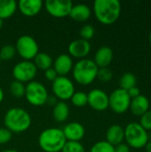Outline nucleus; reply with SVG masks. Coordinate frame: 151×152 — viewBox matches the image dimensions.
<instances>
[{"label":"nucleus","mask_w":151,"mask_h":152,"mask_svg":"<svg viewBox=\"0 0 151 152\" xmlns=\"http://www.w3.org/2000/svg\"><path fill=\"white\" fill-rule=\"evenodd\" d=\"M146 131L151 130V110H148L142 116H141V121L139 123Z\"/></svg>","instance_id":"nucleus-32"},{"label":"nucleus","mask_w":151,"mask_h":152,"mask_svg":"<svg viewBox=\"0 0 151 152\" xmlns=\"http://www.w3.org/2000/svg\"><path fill=\"white\" fill-rule=\"evenodd\" d=\"M25 88L26 86L23 83L13 80L10 85V93L12 96L20 98L25 95Z\"/></svg>","instance_id":"nucleus-25"},{"label":"nucleus","mask_w":151,"mask_h":152,"mask_svg":"<svg viewBox=\"0 0 151 152\" xmlns=\"http://www.w3.org/2000/svg\"><path fill=\"white\" fill-rule=\"evenodd\" d=\"M53 65L58 76H66L71 71L74 66L70 55L65 53L60 54L58 57H56V59L53 62Z\"/></svg>","instance_id":"nucleus-15"},{"label":"nucleus","mask_w":151,"mask_h":152,"mask_svg":"<svg viewBox=\"0 0 151 152\" xmlns=\"http://www.w3.org/2000/svg\"><path fill=\"white\" fill-rule=\"evenodd\" d=\"M129 109L135 116H142L150 109V101L145 95H139L131 100Z\"/></svg>","instance_id":"nucleus-18"},{"label":"nucleus","mask_w":151,"mask_h":152,"mask_svg":"<svg viewBox=\"0 0 151 152\" xmlns=\"http://www.w3.org/2000/svg\"><path fill=\"white\" fill-rule=\"evenodd\" d=\"M2 152H17L16 151H14V150H7V151H4Z\"/></svg>","instance_id":"nucleus-40"},{"label":"nucleus","mask_w":151,"mask_h":152,"mask_svg":"<svg viewBox=\"0 0 151 152\" xmlns=\"http://www.w3.org/2000/svg\"><path fill=\"white\" fill-rule=\"evenodd\" d=\"M44 76H45V77L47 78V80L53 81H53L57 78L58 74H57V72L54 70L53 68H50V69L44 70Z\"/></svg>","instance_id":"nucleus-34"},{"label":"nucleus","mask_w":151,"mask_h":152,"mask_svg":"<svg viewBox=\"0 0 151 152\" xmlns=\"http://www.w3.org/2000/svg\"><path fill=\"white\" fill-rule=\"evenodd\" d=\"M89 152H115L114 146L106 141H101L93 145Z\"/></svg>","instance_id":"nucleus-27"},{"label":"nucleus","mask_w":151,"mask_h":152,"mask_svg":"<svg viewBox=\"0 0 151 152\" xmlns=\"http://www.w3.org/2000/svg\"><path fill=\"white\" fill-rule=\"evenodd\" d=\"M88 103L91 108L98 111H103L109 108V95L101 89H93L87 94Z\"/></svg>","instance_id":"nucleus-12"},{"label":"nucleus","mask_w":151,"mask_h":152,"mask_svg":"<svg viewBox=\"0 0 151 152\" xmlns=\"http://www.w3.org/2000/svg\"><path fill=\"white\" fill-rule=\"evenodd\" d=\"M15 53H16L15 46L12 45H5L0 49V59L4 61L11 60L15 55Z\"/></svg>","instance_id":"nucleus-29"},{"label":"nucleus","mask_w":151,"mask_h":152,"mask_svg":"<svg viewBox=\"0 0 151 152\" xmlns=\"http://www.w3.org/2000/svg\"><path fill=\"white\" fill-rule=\"evenodd\" d=\"M18 3L14 0H0V19H7L16 12Z\"/></svg>","instance_id":"nucleus-22"},{"label":"nucleus","mask_w":151,"mask_h":152,"mask_svg":"<svg viewBox=\"0 0 151 152\" xmlns=\"http://www.w3.org/2000/svg\"><path fill=\"white\" fill-rule=\"evenodd\" d=\"M115 152H130V148L125 143H120L114 147Z\"/></svg>","instance_id":"nucleus-36"},{"label":"nucleus","mask_w":151,"mask_h":152,"mask_svg":"<svg viewBox=\"0 0 151 152\" xmlns=\"http://www.w3.org/2000/svg\"><path fill=\"white\" fill-rule=\"evenodd\" d=\"M127 93H128V94H129V96H130L131 99H133V98H135V97L141 95V90H140V88L137 87V86L132 87L131 89H129V90L127 91Z\"/></svg>","instance_id":"nucleus-35"},{"label":"nucleus","mask_w":151,"mask_h":152,"mask_svg":"<svg viewBox=\"0 0 151 152\" xmlns=\"http://www.w3.org/2000/svg\"><path fill=\"white\" fill-rule=\"evenodd\" d=\"M12 138V132L7 128H0V144L8 142Z\"/></svg>","instance_id":"nucleus-33"},{"label":"nucleus","mask_w":151,"mask_h":152,"mask_svg":"<svg viewBox=\"0 0 151 152\" xmlns=\"http://www.w3.org/2000/svg\"><path fill=\"white\" fill-rule=\"evenodd\" d=\"M42 7L43 2L41 0H20L18 3V8L20 12L28 17L36 15Z\"/></svg>","instance_id":"nucleus-16"},{"label":"nucleus","mask_w":151,"mask_h":152,"mask_svg":"<svg viewBox=\"0 0 151 152\" xmlns=\"http://www.w3.org/2000/svg\"><path fill=\"white\" fill-rule=\"evenodd\" d=\"M37 72V69L34 62L30 61H22L18 62L12 69V76L17 80L21 83L33 81Z\"/></svg>","instance_id":"nucleus-10"},{"label":"nucleus","mask_w":151,"mask_h":152,"mask_svg":"<svg viewBox=\"0 0 151 152\" xmlns=\"http://www.w3.org/2000/svg\"><path fill=\"white\" fill-rule=\"evenodd\" d=\"M52 89L55 97L62 100V102L69 100L75 93L73 82L66 76H58L53 82Z\"/></svg>","instance_id":"nucleus-9"},{"label":"nucleus","mask_w":151,"mask_h":152,"mask_svg":"<svg viewBox=\"0 0 151 152\" xmlns=\"http://www.w3.org/2000/svg\"><path fill=\"white\" fill-rule=\"evenodd\" d=\"M67 140L62 129L57 127L46 128L39 134L38 144L45 152H60L64 147Z\"/></svg>","instance_id":"nucleus-2"},{"label":"nucleus","mask_w":151,"mask_h":152,"mask_svg":"<svg viewBox=\"0 0 151 152\" xmlns=\"http://www.w3.org/2000/svg\"><path fill=\"white\" fill-rule=\"evenodd\" d=\"M4 91H3V89L1 88V86H0V103L3 102V100H4Z\"/></svg>","instance_id":"nucleus-39"},{"label":"nucleus","mask_w":151,"mask_h":152,"mask_svg":"<svg viewBox=\"0 0 151 152\" xmlns=\"http://www.w3.org/2000/svg\"><path fill=\"white\" fill-rule=\"evenodd\" d=\"M106 142L114 147L122 143L125 139V129L119 125H112L106 133Z\"/></svg>","instance_id":"nucleus-19"},{"label":"nucleus","mask_w":151,"mask_h":152,"mask_svg":"<svg viewBox=\"0 0 151 152\" xmlns=\"http://www.w3.org/2000/svg\"><path fill=\"white\" fill-rule=\"evenodd\" d=\"M125 139L127 145L134 149L143 148L149 142L148 132L136 122L130 123L126 126L125 129Z\"/></svg>","instance_id":"nucleus-5"},{"label":"nucleus","mask_w":151,"mask_h":152,"mask_svg":"<svg viewBox=\"0 0 151 152\" xmlns=\"http://www.w3.org/2000/svg\"><path fill=\"white\" fill-rule=\"evenodd\" d=\"M53 115L57 122H64L68 119L69 116V108L65 102H58L53 107Z\"/></svg>","instance_id":"nucleus-21"},{"label":"nucleus","mask_w":151,"mask_h":152,"mask_svg":"<svg viewBox=\"0 0 151 152\" xmlns=\"http://www.w3.org/2000/svg\"><path fill=\"white\" fill-rule=\"evenodd\" d=\"M145 148H146V152H151V141L146 144Z\"/></svg>","instance_id":"nucleus-38"},{"label":"nucleus","mask_w":151,"mask_h":152,"mask_svg":"<svg viewBox=\"0 0 151 152\" xmlns=\"http://www.w3.org/2000/svg\"><path fill=\"white\" fill-rule=\"evenodd\" d=\"M71 102L76 107H84L88 103L87 94L85 92H75L70 98Z\"/></svg>","instance_id":"nucleus-26"},{"label":"nucleus","mask_w":151,"mask_h":152,"mask_svg":"<svg viewBox=\"0 0 151 152\" xmlns=\"http://www.w3.org/2000/svg\"><path fill=\"white\" fill-rule=\"evenodd\" d=\"M34 64L36 67V69L46 70L52 68L53 59L46 53H38L34 58Z\"/></svg>","instance_id":"nucleus-23"},{"label":"nucleus","mask_w":151,"mask_h":152,"mask_svg":"<svg viewBox=\"0 0 151 152\" xmlns=\"http://www.w3.org/2000/svg\"><path fill=\"white\" fill-rule=\"evenodd\" d=\"M0 63H1V59H0Z\"/></svg>","instance_id":"nucleus-43"},{"label":"nucleus","mask_w":151,"mask_h":152,"mask_svg":"<svg viewBox=\"0 0 151 152\" xmlns=\"http://www.w3.org/2000/svg\"><path fill=\"white\" fill-rule=\"evenodd\" d=\"M44 6L49 14L55 18L69 16L73 4L70 0H47Z\"/></svg>","instance_id":"nucleus-11"},{"label":"nucleus","mask_w":151,"mask_h":152,"mask_svg":"<svg viewBox=\"0 0 151 152\" xmlns=\"http://www.w3.org/2000/svg\"><path fill=\"white\" fill-rule=\"evenodd\" d=\"M4 126L13 133H22L28 130L31 125L30 115L21 108H12L4 115Z\"/></svg>","instance_id":"nucleus-3"},{"label":"nucleus","mask_w":151,"mask_h":152,"mask_svg":"<svg viewBox=\"0 0 151 152\" xmlns=\"http://www.w3.org/2000/svg\"><path fill=\"white\" fill-rule=\"evenodd\" d=\"M15 49L24 61H30L38 53V45L36 41L28 35L21 36L17 39Z\"/></svg>","instance_id":"nucleus-7"},{"label":"nucleus","mask_w":151,"mask_h":152,"mask_svg":"<svg viewBox=\"0 0 151 152\" xmlns=\"http://www.w3.org/2000/svg\"><path fill=\"white\" fill-rule=\"evenodd\" d=\"M93 12L97 20L104 24L115 23L120 16L121 4L118 0H95Z\"/></svg>","instance_id":"nucleus-1"},{"label":"nucleus","mask_w":151,"mask_h":152,"mask_svg":"<svg viewBox=\"0 0 151 152\" xmlns=\"http://www.w3.org/2000/svg\"><path fill=\"white\" fill-rule=\"evenodd\" d=\"M68 50L70 56L79 59H85V57L90 53L91 45L87 40L78 38L72 41L69 45Z\"/></svg>","instance_id":"nucleus-14"},{"label":"nucleus","mask_w":151,"mask_h":152,"mask_svg":"<svg viewBox=\"0 0 151 152\" xmlns=\"http://www.w3.org/2000/svg\"><path fill=\"white\" fill-rule=\"evenodd\" d=\"M113 60V51L109 46L100 47L94 55V63L98 68L109 67Z\"/></svg>","instance_id":"nucleus-17"},{"label":"nucleus","mask_w":151,"mask_h":152,"mask_svg":"<svg viewBox=\"0 0 151 152\" xmlns=\"http://www.w3.org/2000/svg\"><path fill=\"white\" fill-rule=\"evenodd\" d=\"M113 77V73L112 70L109 68H99L98 69V73H97V77L103 82H108L109 80L112 79Z\"/></svg>","instance_id":"nucleus-30"},{"label":"nucleus","mask_w":151,"mask_h":152,"mask_svg":"<svg viewBox=\"0 0 151 152\" xmlns=\"http://www.w3.org/2000/svg\"><path fill=\"white\" fill-rule=\"evenodd\" d=\"M131 98L126 90L117 88L109 96V107L116 113L122 114L125 112L131 103Z\"/></svg>","instance_id":"nucleus-8"},{"label":"nucleus","mask_w":151,"mask_h":152,"mask_svg":"<svg viewBox=\"0 0 151 152\" xmlns=\"http://www.w3.org/2000/svg\"><path fill=\"white\" fill-rule=\"evenodd\" d=\"M62 132L67 141L80 142L85 136V129L84 126L78 122H70L63 127Z\"/></svg>","instance_id":"nucleus-13"},{"label":"nucleus","mask_w":151,"mask_h":152,"mask_svg":"<svg viewBox=\"0 0 151 152\" xmlns=\"http://www.w3.org/2000/svg\"><path fill=\"white\" fill-rule=\"evenodd\" d=\"M150 44H151V32H150Z\"/></svg>","instance_id":"nucleus-42"},{"label":"nucleus","mask_w":151,"mask_h":152,"mask_svg":"<svg viewBox=\"0 0 151 152\" xmlns=\"http://www.w3.org/2000/svg\"><path fill=\"white\" fill-rule=\"evenodd\" d=\"M25 97L28 103L33 106H41L46 103L48 92L45 86L38 81H30L26 86Z\"/></svg>","instance_id":"nucleus-6"},{"label":"nucleus","mask_w":151,"mask_h":152,"mask_svg":"<svg viewBox=\"0 0 151 152\" xmlns=\"http://www.w3.org/2000/svg\"><path fill=\"white\" fill-rule=\"evenodd\" d=\"M136 83H137L136 77L131 72L124 73L119 79L120 88L126 90V91H128L129 89H131L133 86H136Z\"/></svg>","instance_id":"nucleus-24"},{"label":"nucleus","mask_w":151,"mask_h":152,"mask_svg":"<svg viewBox=\"0 0 151 152\" xmlns=\"http://www.w3.org/2000/svg\"><path fill=\"white\" fill-rule=\"evenodd\" d=\"M58 102L56 101V97H53V96H48V99H47V102H46V103H48V104H50V105H52V106H55L56 105V103H57Z\"/></svg>","instance_id":"nucleus-37"},{"label":"nucleus","mask_w":151,"mask_h":152,"mask_svg":"<svg viewBox=\"0 0 151 152\" xmlns=\"http://www.w3.org/2000/svg\"><path fill=\"white\" fill-rule=\"evenodd\" d=\"M2 27H3V20L0 19V29L2 28Z\"/></svg>","instance_id":"nucleus-41"},{"label":"nucleus","mask_w":151,"mask_h":152,"mask_svg":"<svg viewBox=\"0 0 151 152\" xmlns=\"http://www.w3.org/2000/svg\"><path fill=\"white\" fill-rule=\"evenodd\" d=\"M61 152H85V147L79 142H69L67 141Z\"/></svg>","instance_id":"nucleus-28"},{"label":"nucleus","mask_w":151,"mask_h":152,"mask_svg":"<svg viewBox=\"0 0 151 152\" xmlns=\"http://www.w3.org/2000/svg\"><path fill=\"white\" fill-rule=\"evenodd\" d=\"M94 35V28L90 25V24H86L85 26L82 27L81 30H80V36L82 39L85 40H89L91 39Z\"/></svg>","instance_id":"nucleus-31"},{"label":"nucleus","mask_w":151,"mask_h":152,"mask_svg":"<svg viewBox=\"0 0 151 152\" xmlns=\"http://www.w3.org/2000/svg\"><path fill=\"white\" fill-rule=\"evenodd\" d=\"M69 16L76 21H85L91 16V9L87 4H77L72 6Z\"/></svg>","instance_id":"nucleus-20"},{"label":"nucleus","mask_w":151,"mask_h":152,"mask_svg":"<svg viewBox=\"0 0 151 152\" xmlns=\"http://www.w3.org/2000/svg\"><path fill=\"white\" fill-rule=\"evenodd\" d=\"M99 68L93 60L81 59L74 64L72 72L75 80L83 86H87L97 77Z\"/></svg>","instance_id":"nucleus-4"}]
</instances>
